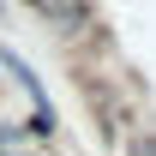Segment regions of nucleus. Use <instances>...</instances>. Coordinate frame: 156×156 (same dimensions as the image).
Segmentation results:
<instances>
[{
    "label": "nucleus",
    "mask_w": 156,
    "mask_h": 156,
    "mask_svg": "<svg viewBox=\"0 0 156 156\" xmlns=\"http://www.w3.org/2000/svg\"><path fill=\"white\" fill-rule=\"evenodd\" d=\"M24 12H30L54 42H78L90 24H102L96 0H24Z\"/></svg>",
    "instance_id": "1"
},
{
    "label": "nucleus",
    "mask_w": 156,
    "mask_h": 156,
    "mask_svg": "<svg viewBox=\"0 0 156 156\" xmlns=\"http://www.w3.org/2000/svg\"><path fill=\"white\" fill-rule=\"evenodd\" d=\"M0 18H6V0H0Z\"/></svg>",
    "instance_id": "5"
},
{
    "label": "nucleus",
    "mask_w": 156,
    "mask_h": 156,
    "mask_svg": "<svg viewBox=\"0 0 156 156\" xmlns=\"http://www.w3.org/2000/svg\"><path fill=\"white\" fill-rule=\"evenodd\" d=\"M0 126H6V120H0Z\"/></svg>",
    "instance_id": "6"
},
{
    "label": "nucleus",
    "mask_w": 156,
    "mask_h": 156,
    "mask_svg": "<svg viewBox=\"0 0 156 156\" xmlns=\"http://www.w3.org/2000/svg\"><path fill=\"white\" fill-rule=\"evenodd\" d=\"M18 132L36 144V150H54V138H60V114H54V102H30V114L18 120Z\"/></svg>",
    "instance_id": "3"
},
{
    "label": "nucleus",
    "mask_w": 156,
    "mask_h": 156,
    "mask_svg": "<svg viewBox=\"0 0 156 156\" xmlns=\"http://www.w3.org/2000/svg\"><path fill=\"white\" fill-rule=\"evenodd\" d=\"M0 72H6V78L24 90V102H48V84H42V72L18 54V48H12V42H0Z\"/></svg>",
    "instance_id": "2"
},
{
    "label": "nucleus",
    "mask_w": 156,
    "mask_h": 156,
    "mask_svg": "<svg viewBox=\"0 0 156 156\" xmlns=\"http://www.w3.org/2000/svg\"><path fill=\"white\" fill-rule=\"evenodd\" d=\"M0 156H48V150H36L18 126H0Z\"/></svg>",
    "instance_id": "4"
}]
</instances>
